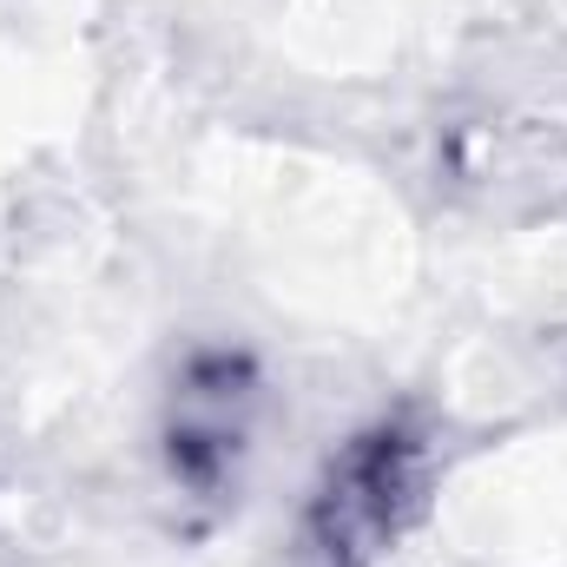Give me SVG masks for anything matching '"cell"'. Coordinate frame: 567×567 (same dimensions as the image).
Segmentation results:
<instances>
[{"instance_id":"1","label":"cell","mask_w":567,"mask_h":567,"mask_svg":"<svg viewBox=\"0 0 567 567\" xmlns=\"http://www.w3.org/2000/svg\"><path fill=\"white\" fill-rule=\"evenodd\" d=\"M429 449L410 423H370L350 435L303 515V567H383L423 508Z\"/></svg>"},{"instance_id":"2","label":"cell","mask_w":567,"mask_h":567,"mask_svg":"<svg viewBox=\"0 0 567 567\" xmlns=\"http://www.w3.org/2000/svg\"><path fill=\"white\" fill-rule=\"evenodd\" d=\"M258 423V370L238 350H205L178 370L165 403V468L192 502H225L238 488Z\"/></svg>"}]
</instances>
